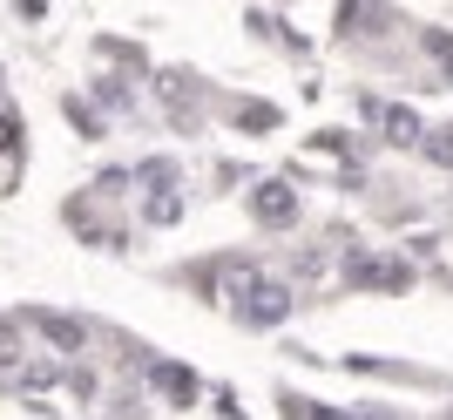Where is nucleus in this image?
Instances as JSON below:
<instances>
[{
    "label": "nucleus",
    "instance_id": "f257e3e1",
    "mask_svg": "<svg viewBox=\"0 0 453 420\" xmlns=\"http://www.w3.org/2000/svg\"><path fill=\"white\" fill-rule=\"evenodd\" d=\"M339 41H352V48H393V41H406V20H399L393 0H339Z\"/></svg>",
    "mask_w": 453,
    "mask_h": 420
},
{
    "label": "nucleus",
    "instance_id": "f03ea898",
    "mask_svg": "<svg viewBox=\"0 0 453 420\" xmlns=\"http://www.w3.org/2000/svg\"><path fill=\"white\" fill-rule=\"evenodd\" d=\"M359 115H365V129H372L379 143H393V150H419V143H426V122H419V109H406V102L359 96Z\"/></svg>",
    "mask_w": 453,
    "mask_h": 420
},
{
    "label": "nucleus",
    "instance_id": "7ed1b4c3",
    "mask_svg": "<svg viewBox=\"0 0 453 420\" xmlns=\"http://www.w3.org/2000/svg\"><path fill=\"white\" fill-rule=\"evenodd\" d=\"M230 306H237L244 325H284L291 306H298V292L284 285V278H265V271H257V278H244V292H237Z\"/></svg>",
    "mask_w": 453,
    "mask_h": 420
},
{
    "label": "nucleus",
    "instance_id": "20e7f679",
    "mask_svg": "<svg viewBox=\"0 0 453 420\" xmlns=\"http://www.w3.org/2000/svg\"><path fill=\"white\" fill-rule=\"evenodd\" d=\"M345 278L359 292H406L413 285V258H379V251H352L345 258Z\"/></svg>",
    "mask_w": 453,
    "mask_h": 420
},
{
    "label": "nucleus",
    "instance_id": "39448f33",
    "mask_svg": "<svg viewBox=\"0 0 453 420\" xmlns=\"http://www.w3.org/2000/svg\"><path fill=\"white\" fill-rule=\"evenodd\" d=\"M250 210H257V224L265 230H298V183L291 176H265L257 191H250Z\"/></svg>",
    "mask_w": 453,
    "mask_h": 420
},
{
    "label": "nucleus",
    "instance_id": "423d86ee",
    "mask_svg": "<svg viewBox=\"0 0 453 420\" xmlns=\"http://www.w3.org/2000/svg\"><path fill=\"white\" fill-rule=\"evenodd\" d=\"M413 48H419V61H434V68H440V82H453V35H447V27H419Z\"/></svg>",
    "mask_w": 453,
    "mask_h": 420
},
{
    "label": "nucleus",
    "instance_id": "0eeeda50",
    "mask_svg": "<svg viewBox=\"0 0 453 420\" xmlns=\"http://www.w3.org/2000/svg\"><path fill=\"white\" fill-rule=\"evenodd\" d=\"M230 109V122H237V129H250V136H265V129H278V109H271V102H250V96H230L224 102Z\"/></svg>",
    "mask_w": 453,
    "mask_h": 420
},
{
    "label": "nucleus",
    "instance_id": "6e6552de",
    "mask_svg": "<svg viewBox=\"0 0 453 420\" xmlns=\"http://www.w3.org/2000/svg\"><path fill=\"white\" fill-rule=\"evenodd\" d=\"M250 35H257V41H271V48H298V35H291V27H284L278 14H265V7L250 14Z\"/></svg>",
    "mask_w": 453,
    "mask_h": 420
},
{
    "label": "nucleus",
    "instance_id": "1a4fd4ad",
    "mask_svg": "<svg viewBox=\"0 0 453 420\" xmlns=\"http://www.w3.org/2000/svg\"><path fill=\"white\" fill-rule=\"evenodd\" d=\"M419 156H426L434 170H453V129H426V143H419Z\"/></svg>",
    "mask_w": 453,
    "mask_h": 420
},
{
    "label": "nucleus",
    "instance_id": "9d476101",
    "mask_svg": "<svg viewBox=\"0 0 453 420\" xmlns=\"http://www.w3.org/2000/svg\"><path fill=\"white\" fill-rule=\"evenodd\" d=\"M14 156H20V115L7 109V102H0V163L14 170Z\"/></svg>",
    "mask_w": 453,
    "mask_h": 420
}]
</instances>
